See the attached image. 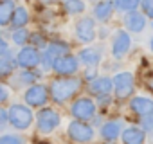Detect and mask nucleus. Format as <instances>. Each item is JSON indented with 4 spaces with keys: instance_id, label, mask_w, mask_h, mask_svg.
I'll return each instance as SVG.
<instances>
[{
    "instance_id": "f257e3e1",
    "label": "nucleus",
    "mask_w": 153,
    "mask_h": 144,
    "mask_svg": "<svg viewBox=\"0 0 153 144\" xmlns=\"http://www.w3.org/2000/svg\"><path fill=\"white\" fill-rule=\"evenodd\" d=\"M81 88V81L76 79V78H61V79H54L51 83V97L54 103L61 105L65 101H68L76 92Z\"/></svg>"
},
{
    "instance_id": "f03ea898",
    "label": "nucleus",
    "mask_w": 153,
    "mask_h": 144,
    "mask_svg": "<svg viewBox=\"0 0 153 144\" xmlns=\"http://www.w3.org/2000/svg\"><path fill=\"white\" fill-rule=\"evenodd\" d=\"M9 122L16 128V130H25L31 126L33 122V112L29 110V106L24 105H13L9 108Z\"/></svg>"
},
{
    "instance_id": "7ed1b4c3",
    "label": "nucleus",
    "mask_w": 153,
    "mask_h": 144,
    "mask_svg": "<svg viewBox=\"0 0 153 144\" xmlns=\"http://www.w3.org/2000/svg\"><path fill=\"white\" fill-rule=\"evenodd\" d=\"M70 114L78 121H90L96 115V103L88 97H79L70 106Z\"/></svg>"
},
{
    "instance_id": "20e7f679",
    "label": "nucleus",
    "mask_w": 153,
    "mask_h": 144,
    "mask_svg": "<svg viewBox=\"0 0 153 144\" xmlns=\"http://www.w3.org/2000/svg\"><path fill=\"white\" fill-rule=\"evenodd\" d=\"M59 121H61L59 114L56 110H52V108H43L36 115V126H38V130L42 133H51L52 130H56Z\"/></svg>"
},
{
    "instance_id": "39448f33",
    "label": "nucleus",
    "mask_w": 153,
    "mask_h": 144,
    "mask_svg": "<svg viewBox=\"0 0 153 144\" xmlns=\"http://www.w3.org/2000/svg\"><path fill=\"white\" fill-rule=\"evenodd\" d=\"M68 137L76 142H90L94 139V128L85 121H72L68 124Z\"/></svg>"
},
{
    "instance_id": "423d86ee",
    "label": "nucleus",
    "mask_w": 153,
    "mask_h": 144,
    "mask_svg": "<svg viewBox=\"0 0 153 144\" xmlns=\"http://www.w3.org/2000/svg\"><path fill=\"white\" fill-rule=\"evenodd\" d=\"M114 90L117 99H128L133 92V76L131 72H119L114 78Z\"/></svg>"
},
{
    "instance_id": "0eeeda50",
    "label": "nucleus",
    "mask_w": 153,
    "mask_h": 144,
    "mask_svg": "<svg viewBox=\"0 0 153 144\" xmlns=\"http://www.w3.org/2000/svg\"><path fill=\"white\" fill-rule=\"evenodd\" d=\"M78 65H79V59L72 56V54H67V56H61L54 61L52 68L56 74L59 76H65V78H70L72 74H76L78 72Z\"/></svg>"
},
{
    "instance_id": "6e6552de",
    "label": "nucleus",
    "mask_w": 153,
    "mask_h": 144,
    "mask_svg": "<svg viewBox=\"0 0 153 144\" xmlns=\"http://www.w3.org/2000/svg\"><path fill=\"white\" fill-rule=\"evenodd\" d=\"M130 45H131V40H130V34L123 29H119L115 34H114V42H112V54L115 59H121L128 50H130Z\"/></svg>"
},
{
    "instance_id": "1a4fd4ad",
    "label": "nucleus",
    "mask_w": 153,
    "mask_h": 144,
    "mask_svg": "<svg viewBox=\"0 0 153 144\" xmlns=\"http://www.w3.org/2000/svg\"><path fill=\"white\" fill-rule=\"evenodd\" d=\"M67 54H68V45H67V43H63V42H52V43L47 47L45 54L42 56V61H43V65L49 68V67L54 65V61H56L58 58L67 56Z\"/></svg>"
},
{
    "instance_id": "9d476101",
    "label": "nucleus",
    "mask_w": 153,
    "mask_h": 144,
    "mask_svg": "<svg viewBox=\"0 0 153 144\" xmlns=\"http://www.w3.org/2000/svg\"><path fill=\"white\" fill-rule=\"evenodd\" d=\"M76 36H78L83 43H92L96 38V24L92 18L85 16L76 24Z\"/></svg>"
},
{
    "instance_id": "9b49d317",
    "label": "nucleus",
    "mask_w": 153,
    "mask_h": 144,
    "mask_svg": "<svg viewBox=\"0 0 153 144\" xmlns=\"http://www.w3.org/2000/svg\"><path fill=\"white\" fill-rule=\"evenodd\" d=\"M16 63L22 68H34L36 65L42 63V56L34 47H24V49H20V52L16 56Z\"/></svg>"
},
{
    "instance_id": "f8f14e48",
    "label": "nucleus",
    "mask_w": 153,
    "mask_h": 144,
    "mask_svg": "<svg viewBox=\"0 0 153 144\" xmlns=\"http://www.w3.org/2000/svg\"><path fill=\"white\" fill-rule=\"evenodd\" d=\"M24 99L29 106H43L49 99V92L43 85H33L24 94Z\"/></svg>"
},
{
    "instance_id": "ddd939ff",
    "label": "nucleus",
    "mask_w": 153,
    "mask_h": 144,
    "mask_svg": "<svg viewBox=\"0 0 153 144\" xmlns=\"http://www.w3.org/2000/svg\"><path fill=\"white\" fill-rule=\"evenodd\" d=\"M130 108H131V112L137 114L139 117H144V115H148V114L153 112V101H151L149 97L139 96V97H133V99L130 101Z\"/></svg>"
},
{
    "instance_id": "4468645a",
    "label": "nucleus",
    "mask_w": 153,
    "mask_h": 144,
    "mask_svg": "<svg viewBox=\"0 0 153 144\" xmlns=\"http://www.w3.org/2000/svg\"><path fill=\"white\" fill-rule=\"evenodd\" d=\"M112 88H114V79H110V78H96L88 85V90L92 94L99 96V97L101 96H108L112 92Z\"/></svg>"
},
{
    "instance_id": "2eb2a0df",
    "label": "nucleus",
    "mask_w": 153,
    "mask_h": 144,
    "mask_svg": "<svg viewBox=\"0 0 153 144\" xmlns=\"http://www.w3.org/2000/svg\"><path fill=\"white\" fill-rule=\"evenodd\" d=\"M121 137H123L124 144H144V140H146V133L139 126H128V128H124Z\"/></svg>"
},
{
    "instance_id": "dca6fc26",
    "label": "nucleus",
    "mask_w": 153,
    "mask_h": 144,
    "mask_svg": "<svg viewBox=\"0 0 153 144\" xmlns=\"http://www.w3.org/2000/svg\"><path fill=\"white\" fill-rule=\"evenodd\" d=\"M124 24L131 33H140L146 27V16L139 11H130L124 16Z\"/></svg>"
},
{
    "instance_id": "f3484780",
    "label": "nucleus",
    "mask_w": 153,
    "mask_h": 144,
    "mask_svg": "<svg viewBox=\"0 0 153 144\" xmlns=\"http://www.w3.org/2000/svg\"><path fill=\"white\" fill-rule=\"evenodd\" d=\"M123 124L121 121H108L101 126V137L105 140H115L119 135H123Z\"/></svg>"
},
{
    "instance_id": "a211bd4d",
    "label": "nucleus",
    "mask_w": 153,
    "mask_h": 144,
    "mask_svg": "<svg viewBox=\"0 0 153 144\" xmlns=\"http://www.w3.org/2000/svg\"><path fill=\"white\" fill-rule=\"evenodd\" d=\"M78 59H79L83 65H87V67H96V65L101 61V52H99V49L87 47V49H83V50L78 54Z\"/></svg>"
},
{
    "instance_id": "6ab92c4d",
    "label": "nucleus",
    "mask_w": 153,
    "mask_h": 144,
    "mask_svg": "<svg viewBox=\"0 0 153 144\" xmlns=\"http://www.w3.org/2000/svg\"><path fill=\"white\" fill-rule=\"evenodd\" d=\"M114 9H115V4L112 2V0H101V2H97L96 7H94V15H96L97 20L106 22V20L112 16Z\"/></svg>"
},
{
    "instance_id": "aec40b11",
    "label": "nucleus",
    "mask_w": 153,
    "mask_h": 144,
    "mask_svg": "<svg viewBox=\"0 0 153 144\" xmlns=\"http://www.w3.org/2000/svg\"><path fill=\"white\" fill-rule=\"evenodd\" d=\"M13 13H15L13 0H2L0 2V25H7L13 20Z\"/></svg>"
},
{
    "instance_id": "412c9836",
    "label": "nucleus",
    "mask_w": 153,
    "mask_h": 144,
    "mask_svg": "<svg viewBox=\"0 0 153 144\" xmlns=\"http://www.w3.org/2000/svg\"><path fill=\"white\" fill-rule=\"evenodd\" d=\"M15 59L11 58V52L7 50V54H4V58H0V79L11 76V72L15 70Z\"/></svg>"
},
{
    "instance_id": "4be33fe9",
    "label": "nucleus",
    "mask_w": 153,
    "mask_h": 144,
    "mask_svg": "<svg viewBox=\"0 0 153 144\" xmlns=\"http://www.w3.org/2000/svg\"><path fill=\"white\" fill-rule=\"evenodd\" d=\"M27 22H29V13H27V9H25V7H16L15 13H13V20H11L13 27L24 29Z\"/></svg>"
},
{
    "instance_id": "5701e85b",
    "label": "nucleus",
    "mask_w": 153,
    "mask_h": 144,
    "mask_svg": "<svg viewBox=\"0 0 153 144\" xmlns=\"http://www.w3.org/2000/svg\"><path fill=\"white\" fill-rule=\"evenodd\" d=\"M65 11L68 15H79L85 11V2L83 0H67L65 2Z\"/></svg>"
},
{
    "instance_id": "b1692460",
    "label": "nucleus",
    "mask_w": 153,
    "mask_h": 144,
    "mask_svg": "<svg viewBox=\"0 0 153 144\" xmlns=\"http://www.w3.org/2000/svg\"><path fill=\"white\" fill-rule=\"evenodd\" d=\"M140 2H142V0H115L114 4H115L117 9L130 13V11H137V7L140 6Z\"/></svg>"
},
{
    "instance_id": "393cba45",
    "label": "nucleus",
    "mask_w": 153,
    "mask_h": 144,
    "mask_svg": "<svg viewBox=\"0 0 153 144\" xmlns=\"http://www.w3.org/2000/svg\"><path fill=\"white\" fill-rule=\"evenodd\" d=\"M29 40H31V36H29L27 29H16V31L13 33V42H15L16 45H24V43H27Z\"/></svg>"
},
{
    "instance_id": "a878e982",
    "label": "nucleus",
    "mask_w": 153,
    "mask_h": 144,
    "mask_svg": "<svg viewBox=\"0 0 153 144\" xmlns=\"http://www.w3.org/2000/svg\"><path fill=\"white\" fill-rule=\"evenodd\" d=\"M0 144H24V139L18 137V135L7 133V135H2V137H0Z\"/></svg>"
},
{
    "instance_id": "bb28decb",
    "label": "nucleus",
    "mask_w": 153,
    "mask_h": 144,
    "mask_svg": "<svg viewBox=\"0 0 153 144\" xmlns=\"http://www.w3.org/2000/svg\"><path fill=\"white\" fill-rule=\"evenodd\" d=\"M140 7H142V15H146L148 18L153 20V0H142Z\"/></svg>"
},
{
    "instance_id": "cd10ccee",
    "label": "nucleus",
    "mask_w": 153,
    "mask_h": 144,
    "mask_svg": "<svg viewBox=\"0 0 153 144\" xmlns=\"http://www.w3.org/2000/svg\"><path fill=\"white\" fill-rule=\"evenodd\" d=\"M140 124H142V130L153 131V112L148 114V115H144V117H140Z\"/></svg>"
},
{
    "instance_id": "c85d7f7f",
    "label": "nucleus",
    "mask_w": 153,
    "mask_h": 144,
    "mask_svg": "<svg viewBox=\"0 0 153 144\" xmlns=\"http://www.w3.org/2000/svg\"><path fill=\"white\" fill-rule=\"evenodd\" d=\"M31 43L34 45V47H45L47 45V42H45V38H43V34H31Z\"/></svg>"
},
{
    "instance_id": "c756f323",
    "label": "nucleus",
    "mask_w": 153,
    "mask_h": 144,
    "mask_svg": "<svg viewBox=\"0 0 153 144\" xmlns=\"http://www.w3.org/2000/svg\"><path fill=\"white\" fill-rule=\"evenodd\" d=\"M36 78H38V74H36V72H31V70L22 72V76H20V79H22L24 83H33Z\"/></svg>"
},
{
    "instance_id": "7c9ffc66",
    "label": "nucleus",
    "mask_w": 153,
    "mask_h": 144,
    "mask_svg": "<svg viewBox=\"0 0 153 144\" xmlns=\"http://www.w3.org/2000/svg\"><path fill=\"white\" fill-rule=\"evenodd\" d=\"M4 54H7V43L6 40L0 38V56H4Z\"/></svg>"
},
{
    "instance_id": "2f4dec72",
    "label": "nucleus",
    "mask_w": 153,
    "mask_h": 144,
    "mask_svg": "<svg viewBox=\"0 0 153 144\" xmlns=\"http://www.w3.org/2000/svg\"><path fill=\"white\" fill-rule=\"evenodd\" d=\"M7 96H9V94H7V90H6L2 85H0V103L6 101V99H7Z\"/></svg>"
},
{
    "instance_id": "473e14b6",
    "label": "nucleus",
    "mask_w": 153,
    "mask_h": 144,
    "mask_svg": "<svg viewBox=\"0 0 153 144\" xmlns=\"http://www.w3.org/2000/svg\"><path fill=\"white\" fill-rule=\"evenodd\" d=\"M6 121H9V112L0 110V122H6Z\"/></svg>"
},
{
    "instance_id": "72a5a7b5",
    "label": "nucleus",
    "mask_w": 153,
    "mask_h": 144,
    "mask_svg": "<svg viewBox=\"0 0 153 144\" xmlns=\"http://www.w3.org/2000/svg\"><path fill=\"white\" fill-rule=\"evenodd\" d=\"M85 76H87V79H92V81H94L96 72H94V70H87V74H85Z\"/></svg>"
},
{
    "instance_id": "f704fd0d",
    "label": "nucleus",
    "mask_w": 153,
    "mask_h": 144,
    "mask_svg": "<svg viewBox=\"0 0 153 144\" xmlns=\"http://www.w3.org/2000/svg\"><path fill=\"white\" fill-rule=\"evenodd\" d=\"M148 87H149V90H153V79H151V81L148 83Z\"/></svg>"
},
{
    "instance_id": "c9c22d12",
    "label": "nucleus",
    "mask_w": 153,
    "mask_h": 144,
    "mask_svg": "<svg viewBox=\"0 0 153 144\" xmlns=\"http://www.w3.org/2000/svg\"><path fill=\"white\" fill-rule=\"evenodd\" d=\"M149 49H151V52H153V38L149 40Z\"/></svg>"
},
{
    "instance_id": "e433bc0d",
    "label": "nucleus",
    "mask_w": 153,
    "mask_h": 144,
    "mask_svg": "<svg viewBox=\"0 0 153 144\" xmlns=\"http://www.w3.org/2000/svg\"><path fill=\"white\" fill-rule=\"evenodd\" d=\"M0 2H2V0H0Z\"/></svg>"
},
{
    "instance_id": "4c0bfd02",
    "label": "nucleus",
    "mask_w": 153,
    "mask_h": 144,
    "mask_svg": "<svg viewBox=\"0 0 153 144\" xmlns=\"http://www.w3.org/2000/svg\"><path fill=\"white\" fill-rule=\"evenodd\" d=\"M99 2H101V0H99Z\"/></svg>"
},
{
    "instance_id": "58836bf2",
    "label": "nucleus",
    "mask_w": 153,
    "mask_h": 144,
    "mask_svg": "<svg viewBox=\"0 0 153 144\" xmlns=\"http://www.w3.org/2000/svg\"><path fill=\"white\" fill-rule=\"evenodd\" d=\"M65 2H67V0H65Z\"/></svg>"
}]
</instances>
